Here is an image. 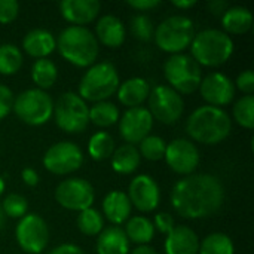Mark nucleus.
Here are the masks:
<instances>
[{"label": "nucleus", "mask_w": 254, "mask_h": 254, "mask_svg": "<svg viewBox=\"0 0 254 254\" xmlns=\"http://www.w3.org/2000/svg\"><path fill=\"white\" fill-rule=\"evenodd\" d=\"M174 211L188 220L214 216L225 202V186L213 174H190L174 183L171 189Z\"/></svg>", "instance_id": "nucleus-1"}, {"label": "nucleus", "mask_w": 254, "mask_h": 254, "mask_svg": "<svg viewBox=\"0 0 254 254\" xmlns=\"http://www.w3.org/2000/svg\"><path fill=\"white\" fill-rule=\"evenodd\" d=\"M232 131V119L225 109L201 106L186 121L188 135L201 144L216 146L225 141ZM190 140V141H192Z\"/></svg>", "instance_id": "nucleus-2"}, {"label": "nucleus", "mask_w": 254, "mask_h": 254, "mask_svg": "<svg viewBox=\"0 0 254 254\" xmlns=\"http://www.w3.org/2000/svg\"><path fill=\"white\" fill-rule=\"evenodd\" d=\"M55 40L60 55L71 65L88 68L97 63L100 43L89 28L68 25L60 31Z\"/></svg>", "instance_id": "nucleus-3"}, {"label": "nucleus", "mask_w": 254, "mask_h": 254, "mask_svg": "<svg viewBox=\"0 0 254 254\" xmlns=\"http://www.w3.org/2000/svg\"><path fill=\"white\" fill-rule=\"evenodd\" d=\"M190 57L201 67H220L231 60L235 43L229 34L219 28H207L195 34L190 43Z\"/></svg>", "instance_id": "nucleus-4"}, {"label": "nucleus", "mask_w": 254, "mask_h": 254, "mask_svg": "<svg viewBox=\"0 0 254 254\" xmlns=\"http://www.w3.org/2000/svg\"><path fill=\"white\" fill-rule=\"evenodd\" d=\"M119 85L121 77L115 64L100 61L88 67L83 73L77 86V95L86 103L109 101V98L116 94Z\"/></svg>", "instance_id": "nucleus-5"}, {"label": "nucleus", "mask_w": 254, "mask_h": 254, "mask_svg": "<svg viewBox=\"0 0 254 254\" xmlns=\"http://www.w3.org/2000/svg\"><path fill=\"white\" fill-rule=\"evenodd\" d=\"M195 24L189 16L171 15L155 27L153 40L158 48L170 55L185 54L195 37Z\"/></svg>", "instance_id": "nucleus-6"}, {"label": "nucleus", "mask_w": 254, "mask_h": 254, "mask_svg": "<svg viewBox=\"0 0 254 254\" xmlns=\"http://www.w3.org/2000/svg\"><path fill=\"white\" fill-rule=\"evenodd\" d=\"M164 76L168 86L180 95H190L199 89L202 67L188 54L170 55L164 63Z\"/></svg>", "instance_id": "nucleus-7"}, {"label": "nucleus", "mask_w": 254, "mask_h": 254, "mask_svg": "<svg viewBox=\"0 0 254 254\" xmlns=\"http://www.w3.org/2000/svg\"><path fill=\"white\" fill-rule=\"evenodd\" d=\"M12 112L21 122L30 127H42L52 119L54 100L46 91L30 88L15 97Z\"/></svg>", "instance_id": "nucleus-8"}, {"label": "nucleus", "mask_w": 254, "mask_h": 254, "mask_svg": "<svg viewBox=\"0 0 254 254\" xmlns=\"http://www.w3.org/2000/svg\"><path fill=\"white\" fill-rule=\"evenodd\" d=\"M54 119L57 127L67 134H82L89 125V107L77 92H63L54 101Z\"/></svg>", "instance_id": "nucleus-9"}, {"label": "nucleus", "mask_w": 254, "mask_h": 254, "mask_svg": "<svg viewBox=\"0 0 254 254\" xmlns=\"http://www.w3.org/2000/svg\"><path fill=\"white\" fill-rule=\"evenodd\" d=\"M153 121H159L164 125H173L179 122L185 112V100L180 94L171 89L168 85H156L150 89L147 98Z\"/></svg>", "instance_id": "nucleus-10"}, {"label": "nucleus", "mask_w": 254, "mask_h": 254, "mask_svg": "<svg viewBox=\"0 0 254 254\" xmlns=\"http://www.w3.org/2000/svg\"><path fill=\"white\" fill-rule=\"evenodd\" d=\"M55 201L68 211H83L91 208L95 201L94 186L82 177H68L55 189Z\"/></svg>", "instance_id": "nucleus-11"}, {"label": "nucleus", "mask_w": 254, "mask_h": 254, "mask_svg": "<svg viewBox=\"0 0 254 254\" xmlns=\"http://www.w3.org/2000/svg\"><path fill=\"white\" fill-rule=\"evenodd\" d=\"M48 223L34 213H27L15 228V238L24 253L40 254L49 244Z\"/></svg>", "instance_id": "nucleus-12"}, {"label": "nucleus", "mask_w": 254, "mask_h": 254, "mask_svg": "<svg viewBox=\"0 0 254 254\" xmlns=\"http://www.w3.org/2000/svg\"><path fill=\"white\" fill-rule=\"evenodd\" d=\"M83 152L73 141H58L43 155V167L55 176H65L77 171L83 165Z\"/></svg>", "instance_id": "nucleus-13"}, {"label": "nucleus", "mask_w": 254, "mask_h": 254, "mask_svg": "<svg viewBox=\"0 0 254 254\" xmlns=\"http://www.w3.org/2000/svg\"><path fill=\"white\" fill-rule=\"evenodd\" d=\"M164 159L171 171L186 177L195 174L201 156L193 141L188 138H174L171 143H167Z\"/></svg>", "instance_id": "nucleus-14"}, {"label": "nucleus", "mask_w": 254, "mask_h": 254, "mask_svg": "<svg viewBox=\"0 0 254 254\" xmlns=\"http://www.w3.org/2000/svg\"><path fill=\"white\" fill-rule=\"evenodd\" d=\"M153 118L147 107H132L127 109L124 115L119 118V135L125 141V144H138L141 140H144L147 135H150V131L153 128Z\"/></svg>", "instance_id": "nucleus-15"}, {"label": "nucleus", "mask_w": 254, "mask_h": 254, "mask_svg": "<svg viewBox=\"0 0 254 254\" xmlns=\"http://www.w3.org/2000/svg\"><path fill=\"white\" fill-rule=\"evenodd\" d=\"M235 91L234 80L222 71H213L204 76L199 85V94L207 106L219 109H223L234 101Z\"/></svg>", "instance_id": "nucleus-16"}, {"label": "nucleus", "mask_w": 254, "mask_h": 254, "mask_svg": "<svg viewBox=\"0 0 254 254\" xmlns=\"http://www.w3.org/2000/svg\"><path fill=\"white\" fill-rule=\"evenodd\" d=\"M128 198L132 207L141 213H152L161 202V188L149 174L135 176L128 186Z\"/></svg>", "instance_id": "nucleus-17"}, {"label": "nucleus", "mask_w": 254, "mask_h": 254, "mask_svg": "<svg viewBox=\"0 0 254 254\" xmlns=\"http://www.w3.org/2000/svg\"><path fill=\"white\" fill-rule=\"evenodd\" d=\"M101 10L98 0H63L60 3L61 16L71 25L85 27L97 19Z\"/></svg>", "instance_id": "nucleus-18"}, {"label": "nucleus", "mask_w": 254, "mask_h": 254, "mask_svg": "<svg viewBox=\"0 0 254 254\" xmlns=\"http://www.w3.org/2000/svg\"><path fill=\"white\" fill-rule=\"evenodd\" d=\"M94 36L98 40V43L104 45L106 48L118 49L124 45L127 31L124 22L118 16L107 13L100 16V19L97 21Z\"/></svg>", "instance_id": "nucleus-19"}, {"label": "nucleus", "mask_w": 254, "mask_h": 254, "mask_svg": "<svg viewBox=\"0 0 254 254\" xmlns=\"http://www.w3.org/2000/svg\"><path fill=\"white\" fill-rule=\"evenodd\" d=\"M164 250L165 254H198L199 238L192 228L179 225L167 235Z\"/></svg>", "instance_id": "nucleus-20"}, {"label": "nucleus", "mask_w": 254, "mask_h": 254, "mask_svg": "<svg viewBox=\"0 0 254 254\" xmlns=\"http://www.w3.org/2000/svg\"><path fill=\"white\" fill-rule=\"evenodd\" d=\"M101 210L104 217L113 225L121 226L128 222L132 213V205L129 202V198L122 190H112L109 192L101 204Z\"/></svg>", "instance_id": "nucleus-21"}, {"label": "nucleus", "mask_w": 254, "mask_h": 254, "mask_svg": "<svg viewBox=\"0 0 254 254\" xmlns=\"http://www.w3.org/2000/svg\"><path fill=\"white\" fill-rule=\"evenodd\" d=\"M150 89L152 88L144 77L135 76V77H129V79L121 82V85L116 91V97H118L119 103L122 106H125L127 109L140 107V106H143L144 101H147Z\"/></svg>", "instance_id": "nucleus-22"}, {"label": "nucleus", "mask_w": 254, "mask_h": 254, "mask_svg": "<svg viewBox=\"0 0 254 254\" xmlns=\"http://www.w3.org/2000/svg\"><path fill=\"white\" fill-rule=\"evenodd\" d=\"M22 49L27 55L36 60L48 58L57 49V40L49 30L33 28L24 36Z\"/></svg>", "instance_id": "nucleus-23"}, {"label": "nucleus", "mask_w": 254, "mask_h": 254, "mask_svg": "<svg viewBox=\"0 0 254 254\" xmlns=\"http://www.w3.org/2000/svg\"><path fill=\"white\" fill-rule=\"evenodd\" d=\"M129 246L121 226H109L97 238V254H129Z\"/></svg>", "instance_id": "nucleus-24"}, {"label": "nucleus", "mask_w": 254, "mask_h": 254, "mask_svg": "<svg viewBox=\"0 0 254 254\" xmlns=\"http://www.w3.org/2000/svg\"><path fill=\"white\" fill-rule=\"evenodd\" d=\"M220 18L223 31L229 36L246 34L253 27V15L246 6H229Z\"/></svg>", "instance_id": "nucleus-25"}, {"label": "nucleus", "mask_w": 254, "mask_h": 254, "mask_svg": "<svg viewBox=\"0 0 254 254\" xmlns=\"http://www.w3.org/2000/svg\"><path fill=\"white\" fill-rule=\"evenodd\" d=\"M112 170L121 176H129L137 171L141 162L138 149L132 144H122L112 155Z\"/></svg>", "instance_id": "nucleus-26"}, {"label": "nucleus", "mask_w": 254, "mask_h": 254, "mask_svg": "<svg viewBox=\"0 0 254 254\" xmlns=\"http://www.w3.org/2000/svg\"><path fill=\"white\" fill-rule=\"evenodd\" d=\"M124 232L129 243L137 246H149V243L155 238L156 231L150 219L144 216H134L125 223Z\"/></svg>", "instance_id": "nucleus-27"}, {"label": "nucleus", "mask_w": 254, "mask_h": 254, "mask_svg": "<svg viewBox=\"0 0 254 254\" xmlns=\"http://www.w3.org/2000/svg\"><path fill=\"white\" fill-rule=\"evenodd\" d=\"M58 79V68L55 63L49 58L36 60L31 65V80L34 82L36 88L46 91L55 85Z\"/></svg>", "instance_id": "nucleus-28"}, {"label": "nucleus", "mask_w": 254, "mask_h": 254, "mask_svg": "<svg viewBox=\"0 0 254 254\" xmlns=\"http://www.w3.org/2000/svg\"><path fill=\"white\" fill-rule=\"evenodd\" d=\"M121 112L119 107L112 101L94 103L89 107V124H94L98 128H109L119 122Z\"/></svg>", "instance_id": "nucleus-29"}, {"label": "nucleus", "mask_w": 254, "mask_h": 254, "mask_svg": "<svg viewBox=\"0 0 254 254\" xmlns=\"http://www.w3.org/2000/svg\"><path fill=\"white\" fill-rule=\"evenodd\" d=\"M115 149H116L115 140H113L112 134H109L107 131L94 132L88 141V155L91 159H94L97 162L112 158Z\"/></svg>", "instance_id": "nucleus-30"}, {"label": "nucleus", "mask_w": 254, "mask_h": 254, "mask_svg": "<svg viewBox=\"0 0 254 254\" xmlns=\"http://www.w3.org/2000/svg\"><path fill=\"white\" fill-rule=\"evenodd\" d=\"M24 63V57L21 49L13 43H1L0 45V74L12 76L16 74Z\"/></svg>", "instance_id": "nucleus-31"}, {"label": "nucleus", "mask_w": 254, "mask_h": 254, "mask_svg": "<svg viewBox=\"0 0 254 254\" xmlns=\"http://www.w3.org/2000/svg\"><path fill=\"white\" fill-rule=\"evenodd\" d=\"M198 254H235V246L226 234L213 232L199 241Z\"/></svg>", "instance_id": "nucleus-32"}, {"label": "nucleus", "mask_w": 254, "mask_h": 254, "mask_svg": "<svg viewBox=\"0 0 254 254\" xmlns=\"http://www.w3.org/2000/svg\"><path fill=\"white\" fill-rule=\"evenodd\" d=\"M76 226L86 237H98L104 229V217L98 210L91 207L77 214Z\"/></svg>", "instance_id": "nucleus-33"}, {"label": "nucleus", "mask_w": 254, "mask_h": 254, "mask_svg": "<svg viewBox=\"0 0 254 254\" xmlns=\"http://www.w3.org/2000/svg\"><path fill=\"white\" fill-rule=\"evenodd\" d=\"M167 150V141L159 135H147L144 140L138 143V153L141 158L156 162L164 159Z\"/></svg>", "instance_id": "nucleus-34"}, {"label": "nucleus", "mask_w": 254, "mask_h": 254, "mask_svg": "<svg viewBox=\"0 0 254 254\" xmlns=\"http://www.w3.org/2000/svg\"><path fill=\"white\" fill-rule=\"evenodd\" d=\"M232 116L235 122L246 128L253 129L254 128V97L253 95H243L232 109Z\"/></svg>", "instance_id": "nucleus-35"}, {"label": "nucleus", "mask_w": 254, "mask_h": 254, "mask_svg": "<svg viewBox=\"0 0 254 254\" xmlns=\"http://www.w3.org/2000/svg\"><path fill=\"white\" fill-rule=\"evenodd\" d=\"M1 210L6 217L10 219H22L28 213V201L25 196L19 193H9L4 196L3 202L0 204Z\"/></svg>", "instance_id": "nucleus-36"}, {"label": "nucleus", "mask_w": 254, "mask_h": 254, "mask_svg": "<svg viewBox=\"0 0 254 254\" xmlns=\"http://www.w3.org/2000/svg\"><path fill=\"white\" fill-rule=\"evenodd\" d=\"M131 33L132 36L140 40V42H149L153 39L155 34V24L152 21L150 16L144 15V13H138L135 16L131 18Z\"/></svg>", "instance_id": "nucleus-37"}, {"label": "nucleus", "mask_w": 254, "mask_h": 254, "mask_svg": "<svg viewBox=\"0 0 254 254\" xmlns=\"http://www.w3.org/2000/svg\"><path fill=\"white\" fill-rule=\"evenodd\" d=\"M19 13V3L15 0H0V24H10Z\"/></svg>", "instance_id": "nucleus-38"}, {"label": "nucleus", "mask_w": 254, "mask_h": 254, "mask_svg": "<svg viewBox=\"0 0 254 254\" xmlns=\"http://www.w3.org/2000/svg\"><path fill=\"white\" fill-rule=\"evenodd\" d=\"M235 89H240L244 95H252L254 92V71L252 68H247L241 71L234 82Z\"/></svg>", "instance_id": "nucleus-39"}, {"label": "nucleus", "mask_w": 254, "mask_h": 254, "mask_svg": "<svg viewBox=\"0 0 254 254\" xmlns=\"http://www.w3.org/2000/svg\"><path fill=\"white\" fill-rule=\"evenodd\" d=\"M13 100L15 95L12 89L6 85L0 83V121L4 119L13 109Z\"/></svg>", "instance_id": "nucleus-40"}, {"label": "nucleus", "mask_w": 254, "mask_h": 254, "mask_svg": "<svg viewBox=\"0 0 254 254\" xmlns=\"http://www.w3.org/2000/svg\"><path fill=\"white\" fill-rule=\"evenodd\" d=\"M152 223L155 226V231H159L164 235H168L174 229V226H176L173 216L168 214V213H158V214H155V219H153Z\"/></svg>", "instance_id": "nucleus-41"}, {"label": "nucleus", "mask_w": 254, "mask_h": 254, "mask_svg": "<svg viewBox=\"0 0 254 254\" xmlns=\"http://www.w3.org/2000/svg\"><path fill=\"white\" fill-rule=\"evenodd\" d=\"M129 7H132L134 10L138 12H149L152 9H156L158 6H161L159 0H129L127 3Z\"/></svg>", "instance_id": "nucleus-42"}, {"label": "nucleus", "mask_w": 254, "mask_h": 254, "mask_svg": "<svg viewBox=\"0 0 254 254\" xmlns=\"http://www.w3.org/2000/svg\"><path fill=\"white\" fill-rule=\"evenodd\" d=\"M21 179H22L24 185L28 186V188H34L40 182V177H39L37 171L34 168H30V167H27V168H24L21 171Z\"/></svg>", "instance_id": "nucleus-43"}, {"label": "nucleus", "mask_w": 254, "mask_h": 254, "mask_svg": "<svg viewBox=\"0 0 254 254\" xmlns=\"http://www.w3.org/2000/svg\"><path fill=\"white\" fill-rule=\"evenodd\" d=\"M48 254H85V252L76 244L64 243V244H60L55 249H52Z\"/></svg>", "instance_id": "nucleus-44"}, {"label": "nucleus", "mask_w": 254, "mask_h": 254, "mask_svg": "<svg viewBox=\"0 0 254 254\" xmlns=\"http://www.w3.org/2000/svg\"><path fill=\"white\" fill-rule=\"evenodd\" d=\"M207 7H208V10H210L214 16H222V15L228 10L229 4H228V1H225V0H211V1L207 4Z\"/></svg>", "instance_id": "nucleus-45"}, {"label": "nucleus", "mask_w": 254, "mask_h": 254, "mask_svg": "<svg viewBox=\"0 0 254 254\" xmlns=\"http://www.w3.org/2000/svg\"><path fill=\"white\" fill-rule=\"evenodd\" d=\"M195 4H196V0H174L173 1V6L174 7H179V9H183V10L190 9Z\"/></svg>", "instance_id": "nucleus-46"}, {"label": "nucleus", "mask_w": 254, "mask_h": 254, "mask_svg": "<svg viewBox=\"0 0 254 254\" xmlns=\"http://www.w3.org/2000/svg\"><path fill=\"white\" fill-rule=\"evenodd\" d=\"M129 254H158V252L150 246H137Z\"/></svg>", "instance_id": "nucleus-47"}, {"label": "nucleus", "mask_w": 254, "mask_h": 254, "mask_svg": "<svg viewBox=\"0 0 254 254\" xmlns=\"http://www.w3.org/2000/svg\"><path fill=\"white\" fill-rule=\"evenodd\" d=\"M4 223H6V216H4V213H3V210H1V205H0V231L3 229Z\"/></svg>", "instance_id": "nucleus-48"}, {"label": "nucleus", "mask_w": 254, "mask_h": 254, "mask_svg": "<svg viewBox=\"0 0 254 254\" xmlns=\"http://www.w3.org/2000/svg\"><path fill=\"white\" fill-rule=\"evenodd\" d=\"M4 189H6V182H4V179L0 176V195H3Z\"/></svg>", "instance_id": "nucleus-49"}]
</instances>
